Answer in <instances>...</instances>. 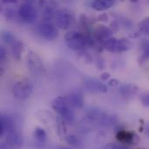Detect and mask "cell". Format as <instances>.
<instances>
[{
    "label": "cell",
    "instance_id": "cell-1",
    "mask_svg": "<svg viewBox=\"0 0 149 149\" xmlns=\"http://www.w3.org/2000/svg\"><path fill=\"white\" fill-rule=\"evenodd\" d=\"M52 109L59 113L61 117H63L67 123L72 124L74 121V111L73 108L68 103L66 96H58L52 102Z\"/></svg>",
    "mask_w": 149,
    "mask_h": 149
},
{
    "label": "cell",
    "instance_id": "cell-2",
    "mask_svg": "<svg viewBox=\"0 0 149 149\" xmlns=\"http://www.w3.org/2000/svg\"><path fill=\"white\" fill-rule=\"evenodd\" d=\"M103 48L111 53H123L132 48V42L126 38L111 37L103 43Z\"/></svg>",
    "mask_w": 149,
    "mask_h": 149
},
{
    "label": "cell",
    "instance_id": "cell-3",
    "mask_svg": "<svg viewBox=\"0 0 149 149\" xmlns=\"http://www.w3.org/2000/svg\"><path fill=\"white\" fill-rule=\"evenodd\" d=\"M33 91V84L28 79H22L17 81L12 88L13 96L18 100L27 99Z\"/></svg>",
    "mask_w": 149,
    "mask_h": 149
},
{
    "label": "cell",
    "instance_id": "cell-4",
    "mask_svg": "<svg viewBox=\"0 0 149 149\" xmlns=\"http://www.w3.org/2000/svg\"><path fill=\"white\" fill-rule=\"evenodd\" d=\"M65 42L67 47L73 50H80L86 45L85 35L81 32L71 31L65 36Z\"/></svg>",
    "mask_w": 149,
    "mask_h": 149
},
{
    "label": "cell",
    "instance_id": "cell-5",
    "mask_svg": "<svg viewBox=\"0 0 149 149\" xmlns=\"http://www.w3.org/2000/svg\"><path fill=\"white\" fill-rule=\"evenodd\" d=\"M57 26L61 30H69L75 24L74 15L66 9L59 10L55 16Z\"/></svg>",
    "mask_w": 149,
    "mask_h": 149
},
{
    "label": "cell",
    "instance_id": "cell-6",
    "mask_svg": "<svg viewBox=\"0 0 149 149\" xmlns=\"http://www.w3.org/2000/svg\"><path fill=\"white\" fill-rule=\"evenodd\" d=\"M38 5L42 10L44 22H51L55 19L58 10V3L55 0H38Z\"/></svg>",
    "mask_w": 149,
    "mask_h": 149
},
{
    "label": "cell",
    "instance_id": "cell-7",
    "mask_svg": "<svg viewBox=\"0 0 149 149\" xmlns=\"http://www.w3.org/2000/svg\"><path fill=\"white\" fill-rule=\"evenodd\" d=\"M26 64L28 70L33 74H42L44 71V66L42 58L38 54L31 50L28 52L26 56Z\"/></svg>",
    "mask_w": 149,
    "mask_h": 149
},
{
    "label": "cell",
    "instance_id": "cell-8",
    "mask_svg": "<svg viewBox=\"0 0 149 149\" xmlns=\"http://www.w3.org/2000/svg\"><path fill=\"white\" fill-rule=\"evenodd\" d=\"M18 17L25 24H33L37 18L36 8L30 3H23L18 9Z\"/></svg>",
    "mask_w": 149,
    "mask_h": 149
},
{
    "label": "cell",
    "instance_id": "cell-9",
    "mask_svg": "<svg viewBox=\"0 0 149 149\" xmlns=\"http://www.w3.org/2000/svg\"><path fill=\"white\" fill-rule=\"evenodd\" d=\"M83 86L84 88L93 93H100V94H106L108 91V87L105 83L101 82L96 78L93 77H85L83 79Z\"/></svg>",
    "mask_w": 149,
    "mask_h": 149
},
{
    "label": "cell",
    "instance_id": "cell-10",
    "mask_svg": "<svg viewBox=\"0 0 149 149\" xmlns=\"http://www.w3.org/2000/svg\"><path fill=\"white\" fill-rule=\"evenodd\" d=\"M39 35L46 40L52 41L59 37L58 28L51 22H43L37 27Z\"/></svg>",
    "mask_w": 149,
    "mask_h": 149
},
{
    "label": "cell",
    "instance_id": "cell-11",
    "mask_svg": "<svg viewBox=\"0 0 149 149\" xmlns=\"http://www.w3.org/2000/svg\"><path fill=\"white\" fill-rule=\"evenodd\" d=\"M5 136L4 144L10 149H21L23 146V135L19 131L14 129L8 133Z\"/></svg>",
    "mask_w": 149,
    "mask_h": 149
},
{
    "label": "cell",
    "instance_id": "cell-12",
    "mask_svg": "<svg viewBox=\"0 0 149 149\" xmlns=\"http://www.w3.org/2000/svg\"><path fill=\"white\" fill-rule=\"evenodd\" d=\"M112 30L111 28L104 25V24H99L96 26V28L93 31V36L95 40L99 44H101L103 46V43L108 40L109 38L112 37Z\"/></svg>",
    "mask_w": 149,
    "mask_h": 149
},
{
    "label": "cell",
    "instance_id": "cell-13",
    "mask_svg": "<svg viewBox=\"0 0 149 149\" xmlns=\"http://www.w3.org/2000/svg\"><path fill=\"white\" fill-rule=\"evenodd\" d=\"M119 92L126 101H131L139 93V87L133 83H126L119 87Z\"/></svg>",
    "mask_w": 149,
    "mask_h": 149
},
{
    "label": "cell",
    "instance_id": "cell-14",
    "mask_svg": "<svg viewBox=\"0 0 149 149\" xmlns=\"http://www.w3.org/2000/svg\"><path fill=\"white\" fill-rule=\"evenodd\" d=\"M116 139L126 145H133L138 141V136L133 132L126 130H119L116 134Z\"/></svg>",
    "mask_w": 149,
    "mask_h": 149
},
{
    "label": "cell",
    "instance_id": "cell-15",
    "mask_svg": "<svg viewBox=\"0 0 149 149\" xmlns=\"http://www.w3.org/2000/svg\"><path fill=\"white\" fill-rule=\"evenodd\" d=\"M0 129L1 136H4L11 131L15 129L14 120L7 114H2L0 118Z\"/></svg>",
    "mask_w": 149,
    "mask_h": 149
},
{
    "label": "cell",
    "instance_id": "cell-16",
    "mask_svg": "<svg viewBox=\"0 0 149 149\" xmlns=\"http://www.w3.org/2000/svg\"><path fill=\"white\" fill-rule=\"evenodd\" d=\"M66 97L68 103L70 104V106L73 109H80L84 107L85 100H84L82 94H80L78 92H72Z\"/></svg>",
    "mask_w": 149,
    "mask_h": 149
},
{
    "label": "cell",
    "instance_id": "cell-17",
    "mask_svg": "<svg viewBox=\"0 0 149 149\" xmlns=\"http://www.w3.org/2000/svg\"><path fill=\"white\" fill-rule=\"evenodd\" d=\"M56 127L59 137L63 140L67 136V122L60 115L56 117Z\"/></svg>",
    "mask_w": 149,
    "mask_h": 149
},
{
    "label": "cell",
    "instance_id": "cell-18",
    "mask_svg": "<svg viewBox=\"0 0 149 149\" xmlns=\"http://www.w3.org/2000/svg\"><path fill=\"white\" fill-rule=\"evenodd\" d=\"M114 4V0H93L91 6L97 11H104L112 8Z\"/></svg>",
    "mask_w": 149,
    "mask_h": 149
},
{
    "label": "cell",
    "instance_id": "cell-19",
    "mask_svg": "<svg viewBox=\"0 0 149 149\" xmlns=\"http://www.w3.org/2000/svg\"><path fill=\"white\" fill-rule=\"evenodd\" d=\"M11 54L12 56L15 60L20 61L21 59V55L24 51V43L20 40H17V42L11 46Z\"/></svg>",
    "mask_w": 149,
    "mask_h": 149
},
{
    "label": "cell",
    "instance_id": "cell-20",
    "mask_svg": "<svg viewBox=\"0 0 149 149\" xmlns=\"http://www.w3.org/2000/svg\"><path fill=\"white\" fill-rule=\"evenodd\" d=\"M66 141L67 144L71 145L72 147H74V148H78L81 146L82 144V140L80 139V137H78V135L76 134H67V136L66 137Z\"/></svg>",
    "mask_w": 149,
    "mask_h": 149
},
{
    "label": "cell",
    "instance_id": "cell-21",
    "mask_svg": "<svg viewBox=\"0 0 149 149\" xmlns=\"http://www.w3.org/2000/svg\"><path fill=\"white\" fill-rule=\"evenodd\" d=\"M141 59L145 61L149 58V40L143 39L141 42Z\"/></svg>",
    "mask_w": 149,
    "mask_h": 149
},
{
    "label": "cell",
    "instance_id": "cell-22",
    "mask_svg": "<svg viewBox=\"0 0 149 149\" xmlns=\"http://www.w3.org/2000/svg\"><path fill=\"white\" fill-rule=\"evenodd\" d=\"M3 15L6 20L12 21L15 20L17 15L18 16V12H17V10L12 7H6L3 10Z\"/></svg>",
    "mask_w": 149,
    "mask_h": 149
},
{
    "label": "cell",
    "instance_id": "cell-23",
    "mask_svg": "<svg viewBox=\"0 0 149 149\" xmlns=\"http://www.w3.org/2000/svg\"><path fill=\"white\" fill-rule=\"evenodd\" d=\"M1 37H2V40L4 43H6L7 45H13L16 42H17V38L10 31H3L2 34H1Z\"/></svg>",
    "mask_w": 149,
    "mask_h": 149
},
{
    "label": "cell",
    "instance_id": "cell-24",
    "mask_svg": "<svg viewBox=\"0 0 149 149\" xmlns=\"http://www.w3.org/2000/svg\"><path fill=\"white\" fill-rule=\"evenodd\" d=\"M138 31L141 34L149 35V17L142 19L138 24Z\"/></svg>",
    "mask_w": 149,
    "mask_h": 149
},
{
    "label": "cell",
    "instance_id": "cell-25",
    "mask_svg": "<svg viewBox=\"0 0 149 149\" xmlns=\"http://www.w3.org/2000/svg\"><path fill=\"white\" fill-rule=\"evenodd\" d=\"M34 137L38 142L44 143L46 141L47 134H46V132L44 131V128H42L40 127H37L34 130Z\"/></svg>",
    "mask_w": 149,
    "mask_h": 149
},
{
    "label": "cell",
    "instance_id": "cell-26",
    "mask_svg": "<svg viewBox=\"0 0 149 149\" xmlns=\"http://www.w3.org/2000/svg\"><path fill=\"white\" fill-rule=\"evenodd\" d=\"M141 104L145 107H149V92H144L140 96Z\"/></svg>",
    "mask_w": 149,
    "mask_h": 149
},
{
    "label": "cell",
    "instance_id": "cell-27",
    "mask_svg": "<svg viewBox=\"0 0 149 149\" xmlns=\"http://www.w3.org/2000/svg\"><path fill=\"white\" fill-rule=\"evenodd\" d=\"M109 20V17L107 13H102L100 15H99L98 17V21L99 22H102V23H107Z\"/></svg>",
    "mask_w": 149,
    "mask_h": 149
},
{
    "label": "cell",
    "instance_id": "cell-28",
    "mask_svg": "<svg viewBox=\"0 0 149 149\" xmlns=\"http://www.w3.org/2000/svg\"><path fill=\"white\" fill-rule=\"evenodd\" d=\"M96 66L98 67V69L100 70H103L105 68V63H104V60L102 58H99L97 61H96Z\"/></svg>",
    "mask_w": 149,
    "mask_h": 149
},
{
    "label": "cell",
    "instance_id": "cell-29",
    "mask_svg": "<svg viewBox=\"0 0 149 149\" xmlns=\"http://www.w3.org/2000/svg\"><path fill=\"white\" fill-rule=\"evenodd\" d=\"M5 58H6V50L3 46H1L0 47V61H4Z\"/></svg>",
    "mask_w": 149,
    "mask_h": 149
},
{
    "label": "cell",
    "instance_id": "cell-30",
    "mask_svg": "<svg viewBox=\"0 0 149 149\" xmlns=\"http://www.w3.org/2000/svg\"><path fill=\"white\" fill-rule=\"evenodd\" d=\"M119 84V81L117 79H111L107 82V85L110 86V87H117Z\"/></svg>",
    "mask_w": 149,
    "mask_h": 149
},
{
    "label": "cell",
    "instance_id": "cell-31",
    "mask_svg": "<svg viewBox=\"0 0 149 149\" xmlns=\"http://www.w3.org/2000/svg\"><path fill=\"white\" fill-rule=\"evenodd\" d=\"M103 149H119V145L114 144V143H109L107 146H105Z\"/></svg>",
    "mask_w": 149,
    "mask_h": 149
},
{
    "label": "cell",
    "instance_id": "cell-32",
    "mask_svg": "<svg viewBox=\"0 0 149 149\" xmlns=\"http://www.w3.org/2000/svg\"><path fill=\"white\" fill-rule=\"evenodd\" d=\"M18 2V0H2L3 4H15Z\"/></svg>",
    "mask_w": 149,
    "mask_h": 149
},
{
    "label": "cell",
    "instance_id": "cell-33",
    "mask_svg": "<svg viewBox=\"0 0 149 149\" xmlns=\"http://www.w3.org/2000/svg\"><path fill=\"white\" fill-rule=\"evenodd\" d=\"M109 78H110V74L108 72L103 73V74L100 75L101 81H107V80H109Z\"/></svg>",
    "mask_w": 149,
    "mask_h": 149
},
{
    "label": "cell",
    "instance_id": "cell-34",
    "mask_svg": "<svg viewBox=\"0 0 149 149\" xmlns=\"http://www.w3.org/2000/svg\"><path fill=\"white\" fill-rule=\"evenodd\" d=\"M25 3H30V4H32L36 0H22Z\"/></svg>",
    "mask_w": 149,
    "mask_h": 149
},
{
    "label": "cell",
    "instance_id": "cell-35",
    "mask_svg": "<svg viewBox=\"0 0 149 149\" xmlns=\"http://www.w3.org/2000/svg\"><path fill=\"white\" fill-rule=\"evenodd\" d=\"M146 135H147L148 138H149V123L146 127Z\"/></svg>",
    "mask_w": 149,
    "mask_h": 149
},
{
    "label": "cell",
    "instance_id": "cell-36",
    "mask_svg": "<svg viewBox=\"0 0 149 149\" xmlns=\"http://www.w3.org/2000/svg\"><path fill=\"white\" fill-rule=\"evenodd\" d=\"M63 2H65V3H73L74 0H62Z\"/></svg>",
    "mask_w": 149,
    "mask_h": 149
},
{
    "label": "cell",
    "instance_id": "cell-37",
    "mask_svg": "<svg viewBox=\"0 0 149 149\" xmlns=\"http://www.w3.org/2000/svg\"><path fill=\"white\" fill-rule=\"evenodd\" d=\"M129 1H131L132 3H137V2H138L139 0H129Z\"/></svg>",
    "mask_w": 149,
    "mask_h": 149
},
{
    "label": "cell",
    "instance_id": "cell-38",
    "mask_svg": "<svg viewBox=\"0 0 149 149\" xmlns=\"http://www.w3.org/2000/svg\"><path fill=\"white\" fill-rule=\"evenodd\" d=\"M59 149H71V148H64V147H63V148H59Z\"/></svg>",
    "mask_w": 149,
    "mask_h": 149
},
{
    "label": "cell",
    "instance_id": "cell-39",
    "mask_svg": "<svg viewBox=\"0 0 149 149\" xmlns=\"http://www.w3.org/2000/svg\"><path fill=\"white\" fill-rule=\"evenodd\" d=\"M148 3H149V0H148Z\"/></svg>",
    "mask_w": 149,
    "mask_h": 149
},
{
    "label": "cell",
    "instance_id": "cell-40",
    "mask_svg": "<svg viewBox=\"0 0 149 149\" xmlns=\"http://www.w3.org/2000/svg\"><path fill=\"white\" fill-rule=\"evenodd\" d=\"M119 1H123V0H119Z\"/></svg>",
    "mask_w": 149,
    "mask_h": 149
}]
</instances>
